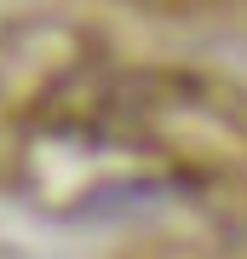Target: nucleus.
<instances>
[{
    "mask_svg": "<svg viewBox=\"0 0 247 259\" xmlns=\"http://www.w3.org/2000/svg\"><path fill=\"white\" fill-rule=\"evenodd\" d=\"M156 12H247V0H138Z\"/></svg>",
    "mask_w": 247,
    "mask_h": 259,
    "instance_id": "f257e3e1",
    "label": "nucleus"
},
{
    "mask_svg": "<svg viewBox=\"0 0 247 259\" xmlns=\"http://www.w3.org/2000/svg\"><path fill=\"white\" fill-rule=\"evenodd\" d=\"M167 259H195V253H167Z\"/></svg>",
    "mask_w": 247,
    "mask_h": 259,
    "instance_id": "f03ea898",
    "label": "nucleus"
}]
</instances>
